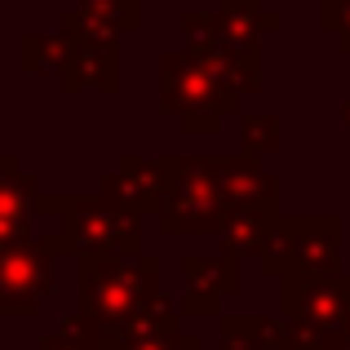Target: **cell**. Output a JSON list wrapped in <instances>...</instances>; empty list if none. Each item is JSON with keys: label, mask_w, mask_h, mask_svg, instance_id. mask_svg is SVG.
Listing matches in <instances>:
<instances>
[{"label": "cell", "mask_w": 350, "mask_h": 350, "mask_svg": "<svg viewBox=\"0 0 350 350\" xmlns=\"http://www.w3.org/2000/svg\"><path fill=\"white\" fill-rule=\"evenodd\" d=\"M49 217L53 231L44 235V244L53 253L80 257H137L142 253V222L129 213H120L116 204H107L98 191L85 196H40L36 217Z\"/></svg>", "instance_id": "6da1fadb"}, {"label": "cell", "mask_w": 350, "mask_h": 350, "mask_svg": "<svg viewBox=\"0 0 350 350\" xmlns=\"http://www.w3.org/2000/svg\"><path fill=\"white\" fill-rule=\"evenodd\" d=\"M80 315L94 319L103 333H120L142 297L164 288V262L155 253L137 257H80Z\"/></svg>", "instance_id": "7a4b0ae2"}, {"label": "cell", "mask_w": 350, "mask_h": 350, "mask_svg": "<svg viewBox=\"0 0 350 350\" xmlns=\"http://www.w3.org/2000/svg\"><path fill=\"white\" fill-rule=\"evenodd\" d=\"M342 217L337 213H280L257 253L266 280L284 275H333L342 271Z\"/></svg>", "instance_id": "3957f363"}, {"label": "cell", "mask_w": 350, "mask_h": 350, "mask_svg": "<svg viewBox=\"0 0 350 350\" xmlns=\"http://www.w3.org/2000/svg\"><path fill=\"white\" fill-rule=\"evenodd\" d=\"M164 173V204L160 231L164 235H217L231 217L222 191H217L208 155H155Z\"/></svg>", "instance_id": "277c9868"}, {"label": "cell", "mask_w": 350, "mask_h": 350, "mask_svg": "<svg viewBox=\"0 0 350 350\" xmlns=\"http://www.w3.org/2000/svg\"><path fill=\"white\" fill-rule=\"evenodd\" d=\"M160 111L178 120L182 133L213 137L217 129H222V120L239 111V103L231 94H222V89L196 67V58L173 49V53H160Z\"/></svg>", "instance_id": "5b68a950"}, {"label": "cell", "mask_w": 350, "mask_h": 350, "mask_svg": "<svg viewBox=\"0 0 350 350\" xmlns=\"http://www.w3.org/2000/svg\"><path fill=\"white\" fill-rule=\"evenodd\" d=\"M280 315L284 324H301L315 333H342L350 315V275H284L280 280Z\"/></svg>", "instance_id": "8992f818"}, {"label": "cell", "mask_w": 350, "mask_h": 350, "mask_svg": "<svg viewBox=\"0 0 350 350\" xmlns=\"http://www.w3.org/2000/svg\"><path fill=\"white\" fill-rule=\"evenodd\" d=\"M53 248L44 235L27 244L0 248V315L5 319H27L40 310V301L53 293Z\"/></svg>", "instance_id": "52a82bcc"}, {"label": "cell", "mask_w": 350, "mask_h": 350, "mask_svg": "<svg viewBox=\"0 0 350 350\" xmlns=\"http://www.w3.org/2000/svg\"><path fill=\"white\" fill-rule=\"evenodd\" d=\"M182 271V297L178 310L191 319H222V301L244 293V266L235 257H196L187 253L178 262Z\"/></svg>", "instance_id": "ba28073f"}, {"label": "cell", "mask_w": 350, "mask_h": 350, "mask_svg": "<svg viewBox=\"0 0 350 350\" xmlns=\"http://www.w3.org/2000/svg\"><path fill=\"white\" fill-rule=\"evenodd\" d=\"M98 196L107 204H116L120 213L129 217H155L164 204V173L155 160L146 155H133V151H120L116 155V169L98 178Z\"/></svg>", "instance_id": "9c48e42d"}, {"label": "cell", "mask_w": 350, "mask_h": 350, "mask_svg": "<svg viewBox=\"0 0 350 350\" xmlns=\"http://www.w3.org/2000/svg\"><path fill=\"white\" fill-rule=\"evenodd\" d=\"M217 191L231 213H280V178L248 155H208Z\"/></svg>", "instance_id": "30bf717a"}, {"label": "cell", "mask_w": 350, "mask_h": 350, "mask_svg": "<svg viewBox=\"0 0 350 350\" xmlns=\"http://www.w3.org/2000/svg\"><path fill=\"white\" fill-rule=\"evenodd\" d=\"M36 204H40V182L23 169L14 151L0 146V248L36 239Z\"/></svg>", "instance_id": "8fae6325"}, {"label": "cell", "mask_w": 350, "mask_h": 350, "mask_svg": "<svg viewBox=\"0 0 350 350\" xmlns=\"http://www.w3.org/2000/svg\"><path fill=\"white\" fill-rule=\"evenodd\" d=\"M80 89L116 98L120 94V44H67V58L58 71V94L71 98Z\"/></svg>", "instance_id": "7c38bea8"}, {"label": "cell", "mask_w": 350, "mask_h": 350, "mask_svg": "<svg viewBox=\"0 0 350 350\" xmlns=\"http://www.w3.org/2000/svg\"><path fill=\"white\" fill-rule=\"evenodd\" d=\"M187 58H196V67L213 80L222 94H231L235 103H244L248 94L262 89V58H248V53L231 49L226 40H208L200 49H182Z\"/></svg>", "instance_id": "4fadbf2b"}, {"label": "cell", "mask_w": 350, "mask_h": 350, "mask_svg": "<svg viewBox=\"0 0 350 350\" xmlns=\"http://www.w3.org/2000/svg\"><path fill=\"white\" fill-rule=\"evenodd\" d=\"M213 23H217V36L231 49L248 53V58H262V40L280 31L284 18L275 9H266L262 0H217Z\"/></svg>", "instance_id": "5bb4252c"}, {"label": "cell", "mask_w": 350, "mask_h": 350, "mask_svg": "<svg viewBox=\"0 0 350 350\" xmlns=\"http://www.w3.org/2000/svg\"><path fill=\"white\" fill-rule=\"evenodd\" d=\"M182 333V310H178V297L164 288H155L151 297H142L133 306V315L124 319L120 328V342H155V337H173Z\"/></svg>", "instance_id": "9a60e30c"}, {"label": "cell", "mask_w": 350, "mask_h": 350, "mask_svg": "<svg viewBox=\"0 0 350 350\" xmlns=\"http://www.w3.org/2000/svg\"><path fill=\"white\" fill-rule=\"evenodd\" d=\"M217 337H222V350H288L284 319L271 315H222Z\"/></svg>", "instance_id": "2e32d148"}, {"label": "cell", "mask_w": 350, "mask_h": 350, "mask_svg": "<svg viewBox=\"0 0 350 350\" xmlns=\"http://www.w3.org/2000/svg\"><path fill=\"white\" fill-rule=\"evenodd\" d=\"M275 217L280 213H231L222 222V231H217V244H222V257H235V262H244V257H257L266 244V235H271Z\"/></svg>", "instance_id": "e0dca14e"}, {"label": "cell", "mask_w": 350, "mask_h": 350, "mask_svg": "<svg viewBox=\"0 0 350 350\" xmlns=\"http://www.w3.org/2000/svg\"><path fill=\"white\" fill-rule=\"evenodd\" d=\"M239 146L248 160H262V155L284 151V120L275 111H239Z\"/></svg>", "instance_id": "ac0fdd59"}, {"label": "cell", "mask_w": 350, "mask_h": 350, "mask_svg": "<svg viewBox=\"0 0 350 350\" xmlns=\"http://www.w3.org/2000/svg\"><path fill=\"white\" fill-rule=\"evenodd\" d=\"M62 58H67V40L62 36H44V31H23L18 36V67L27 76H40V71H62Z\"/></svg>", "instance_id": "d6986e66"}, {"label": "cell", "mask_w": 350, "mask_h": 350, "mask_svg": "<svg viewBox=\"0 0 350 350\" xmlns=\"http://www.w3.org/2000/svg\"><path fill=\"white\" fill-rule=\"evenodd\" d=\"M98 342H103V328L76 310V315H67L53 333H44L40 342H36V350H98Z\"/></svg>", "instance_id": "ffe728a7"}, {"label": "cell", "mask_w": 350, "mask_h": 350, "mask_svg": "<svg viewBox=\"0 0 350 350\" xmlns=\"http://www.w3.org/2000/svg\"><path fill=\"white\" fill-rule=\"evenodd\" d=\"M58 36L67 44H120V36L111 31L107 23H98L94 14H85V9H62L58 14Z\"/></svg>", "instance_id": "44dd1931"}, {"label": "cell", "mask_w": 350, "mask_h": 350, "mask_svg": "<svg viewBox=\"0 0 350 350\" xmlns=\"http://www.w3.org/2000/svg\"><path fill=\"white\" fill-rule=\"evenodd\" d=\"M80 9L107 23L116 36H133L142 27V0H80Z\"/></svg>", "instance_id": "7402d4cb"}, {"label": "cell", "mask_w": 350, "mask_h": 350, "mask_svg": "<svg viewBox=\"0 0 350 350\" xmlns=\"http://www.w3.org/2000/svg\"><path fill=\"white\" fill-rule=\"evenodd\" d=\"M319 31L333 36L342 53H350V0H319Z\"/></svg>", "instance_id": "603a6c76"}, {"label": "cell", "mask_w": 350, "mask_h": 350, "mask_svg": "<svg viewBox=\"0 0 350 350\" xmlns=\"http://www.w3.org/2000/svg\"><path fill=\"white\" fill-rule=\"evenodd\" d=\"M116 350H204V342L196 333H173V337H155V342H120L116 337Z\"/></svg>", "instance_id": "cb8c5ba5"}, {"label": "cell", "mask_w": 350, "mask_h": 350, "mask_svg": "<svg viewBox=\"0 0 350 350\" xmlns=\"http://www.w3.org/2000/svg\"><path fill=\"white\" fill-rule=\"evenodd\" d=\"M337 120H342V129H346V133H350V98H346L342 107H337Z\"/></svg>", "instance_id": "d4e9b609"}, {"label": "cell", "mask_w": 350, "mask_h": 350, "mask_svg": "<svg viewBox=\"0 0 350 350\" xmlns=\"http://www.w3.org/2000/svg\"><path fill=\"white\" fill-rule=\"evenodd\" d=\"M98 350H116V337H111V333H103V342H98Z\"/></svg>", "instance_id": "484cf974"}, {"label": "cell", "mask_w": 350, "mask_h": 350, "mask_svg": "<svg viewBox=\"0 0 350 350\" xmlns=\"http://www.w3.org/2000/svg\"><path fill=\"white\" fill-rule=\"evenodd\" d=\"M342 342L350 346V315H346V324H342Z\"/></svg>", "instance_id": "4316f807"}, {"label": "cell", "mask_w": 350, "mask_h": 350, "mask_svg": "<svg viewBox=\"0 0 350 350\" xmlns=\"http://www.w3.org/2000/svg\"><path fill=\"white\" fill-rule=\"evenodd\" d=\"M333 350H350V346H346V342H337V346H333Z\"/></svg>", "instance_id": "83f0119b"}]
</instances>
